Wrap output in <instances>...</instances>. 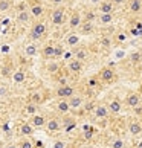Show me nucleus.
Here are the masks:
<instances>
[{
  "label": "nucleus",
  "mask_w": 142,
  "mask_h": 148,
  "mask_svg": "<svg viewBox=\"0 0 142 148\" xmlns=\"http://www.w3.org/2000/svg\"><path fill=\"white\" fill-rule=\"evenodd\" d=\"M96 76L99 78L101 84H106V86H110V84L118 81V73L112 66H104V67H101L99 72L96 73Z\"/></svg>",
  "instance_id": "obj_1"
},
{
  "label": "nucleus",
  "mask_w": 142,
  "mask_h": 148,
  "mask_svg": "<svg viewBox=\"0 0 142 148\" xmlns=\"http://www.w3.org/2000/svg\"><path fill=\"white\" fill-rule=\"evenodd\" d=\"M47 34V25L45 21H35V23H32V28L29 31V38L34 41H38L41 40L43 37Z\"/></svg>",
  "instance_id": "obj_2"
},
{
  "label": "nucleus",
  "mask_w": 142,
  "mask_h": 148,
  "mask_svg": "<svg viewBox=\"0 0 142 148\" xmlns=\"http://www.w3.org/2000/svg\"><path fill=\"white\" fill-rule=\"evenodd\" d=\"M124 106L127 107V108H130V110H133V108H136L138 106H141L142 104V96L139 95L138 92H127V95H125V98H124Z\"/></svg>",
  "instance_id": "obj_3"
},
{
  "label": "nucleus",
  "mask_w": 142,
  "mask_h": 148,
  "mask_svg": "<svg viewBox=\"0 0 142 148\" xmlns=\"http://www.w3.org/2000/svg\"><path fill=\"white\" fill-rule=\"evenodd\" d=\"M106 104H107L108 110H110V114H113V116H118L124 108V101L119 96H110Z\"/></svg>",
  "instance_id": "obj_4"
},
{
  "label": "nucleus",
  "mask_w": 142,
  "mask_h": 148,
  "mask_svg": "<svg viewBox=\"0 0 142 148\" xmlns=\"http://www.w3.org/2000/svg\"><path fill=\"white\" fill-rule=\"evenodd\" d=\"M51 23L54 26H63L66 23V9L63 6H57L51 12Z\"/></svg>",
  "instance_id": "obj_5"
},
{
  "label": "nucleus",
  "mask_w": 142,
  "mask_h": 148,
  "mask_svg": "<svg viewBox=\"0 0 142 148\" xmlns=\"http://www.w3.org/2000/svg\"><path fill=\"white\" fill-rule=\"evenodd\" d=\"M46 131L49 134H57L60 131H63V125H61V118L60 116H51L47 118L46 122Z\"/></svg>",
  "instance_id": "obj_6"
},
{
  "label": "nucleus",
  "mask_w": 142,
  "mask_h": 148,
  "mask_svg": "<svg viewBox=\"0 0 142 148\" xmlns=\"http://www.w3.org/2000/svg\"><path fill=\"white\" fill-rule=\"evenodd\" d=\"M76 93V89L72 84H66V86H57L55 89V96L58 99H69L70 96H73Z\"/></svg>",
  "instance_id": "obj_7"
},
{
  "label": "nucleus",
  "mask_w": 142,
  "mask_h": 148,
  "mask_svg": "<svg viewBox=\"0 0 142 148\" xmlns=\"http://www.w3.org/2000/svg\"><path fill=\"white\" fill-rule=\"evenodd\" d=\"M93 118L96 121H106L110 118V110H108L107 104L106 102H98L95 106V110H93Z\"/></svg>",
  "instance_id": "obj_8"
},
{
  "label": "nucleus",
  "mask_w": 142,
  "mask_h": 148,
  "mask_svg": "<svg viewBox=\"0 0 142 148\" xmlns=\"http://www.w3.org/2000/svg\"><path fill=\"white\" fill-rule=\"evenodd\" d=\"M81 23H83V12H81V11H72L69 15V29L70 31H78Z\"/></svg>",
  "instance_id": "obj_9"
},
{
  "label": "nucleus",
  "mask_w": 142,
  "mask_h": 148,
  "mask_svg": "<svg viewBox=\"0 0 142 148\" xmlns=\"http://www.w3.org/2000/svg\"><path fill=\"white\" fill-rule=\"evenodd\" d=\"M61 125H63V131L64 133H72V131L78 127V122L72 114H66L61 116Z\"/></svg>",
  "instance_id": "obj_10"
},
{
  "label": "nucleus",
  "mask_w": 142,
  "mask_h": 148,
  "mask_svg": "<svg viewBox=\"0 0 142 148\" xmlns=\"http://www.w3.org/2000/svg\"><path fill=\"white\" fill-rule=\"evenodd\" d=\"M64 45H66L67 47H72V49L81 46V35L76 31L69 32V34L64 37Z\"/></svg>",
  "instance_id": "obj_11"
},
{
  "label": "nucleus",
  "mask_w": 142,
  "mask_h": 148,
  "mask_svg": "<svg viewBox=\"0 0 142 148\" xmlns=\"http://www.w3.org/2000/svg\"><path fill=\"white\" fill-rule=\"evenodd\" d=\"M67 101H69V106H70L72 110H80V108L84 107L86 98H84V95H81V93H75V95L70 96Z\"/></svg>",
  "instance_id": "obj_12"
},
{
  "label": "nucleus",
  "mask_w": 142,
  "mask_h": 148,
  "mask_svg": "<svg viewBox=\"0 0 142 148\" xmlns=\"http://www.w3.org/2000/svg\"><path fill=\"white\" fill-rule=\"evenodd\" d=\"M127 133L130 136H134V138L142 134V122L138 119H130L127 124Z\"/></svg>",
  "instance_id": "obj_13"
},
{
  "label": "nucleus",
  "mask_w": 142,
  "mask_h": 148,
  "mask_svg": "<svg viewBox=\"0 0 142 148\" xmlns=\"http://www.w3.org/2000/svg\"><path fill=\"white\" fill-rule=\"evenodd\" d=\"M66 67H67V70L70 73L78 75V73H81L84 70V63L80 61V60H76V58H72V60H69V61L66 63Z\"/></svg>",
  "instance_id": "obj_14"
},
{
  "label": "nucleus",
  "mask_w": 142,
  "mask_h": 148,
  "mask_svg": "<svg viewBox=\"0 0 142 148\" xmlns=\"http://www.w3.org/2000/svg\"><path fill=\"white\" fill-rule=\"evenodd\" d=\"M46 122H47V118L45 116V114H41V113L34 114V116H31V119H29V124H31L35 130L45 128V127H46Z\"/></svg>",
  "instance_id": "obj_15"
},
{
  "label": "nucleus",
  "mask_w": 142,
  "mask_h": 148,
  "mask_svg": "<svg viewBox=\"0 0 142 148\" xmlns=\"http://www.w3.org/2000/svg\"><path fill=\"white\" fill-rule=\"evenodd\" d=\"M116 5H113L112 2H108V0H102V2L96 6V12L98 14H115V11H116Z\"/></svg>",
  "instance_id": "obj_16"
},
{
  "label": "nucleus",
  "mask_w": 142,
  "mask_h": 148,
  "mask_svg": "<svg viewBox=\"0 0 142 148\" xmlns=\"http://www.w3.org/2000/svg\"><path fill=\"white\" fill-rule=\"evenodd\" d=\"M55 110L60 116H66V114H70V106H69V101L67 99H58L55 102Z\"/></svg>",
  "instance_id": "obj_17"
},
{
  "label": "nucleus",
  "mask_w": 142,
  "mask_h": 148,
  "mask_svg": "<svg viewBox=\"0 0 142 148\" xmlns=\"http://www.w3.org/2000/svg\"><path fill=\"white\" fill-rule=\"evenodd\" d=\"M72 52H73V58L80 60V61H83V63L90 57V51H89V49H87L86 46H83V45L78 46V47H75Z\"/></svg>",
  "instance_id": "obj_18"
},
{
  "label": "nucleus",
  "mask_w": 142,
  "mask_h": 148,
  "mask_svg": "<svg viewBox=\"0 0 142 148\" xmlns=\"http://www.w3.org/2000/svg\"><path fill=\"white\" fill-rule=\"evenodd\" d=\"M95 32V21H86L83 20V23H81L80 29H78V34L83 37V35H90Z\"/></svg>",
  "instance_id": "obj_19"
},
{
  "label": "nucleus",
  "mask_w": 142,
  "mask_h": 148,
  "mask_svg": "<svg viewBox=\"0 0 142 148\" xmlns=\"http://www.w3.org/2000/svg\"><path fill=\"white\" fill-rule=\"evenodd\" d=\"M34 133H35V128L29 122H20L19 124V134L20 136L29 138V136H34Z\"/></svg>",
  "instance_id": "obj_20"
},
{
  "label": "nucleus",
  "mask_w": 142,
  "mask_h": 148,
  "mask_svg": "<svg viewBox=\"0 0 142 148\" xmlns=\"http://www.w3.org/2000/svg\"><path fill=\"white\" fill-rule=\"evenodd\" d=\"M29 12L32 17H35V18H40L43 14H45V6L40 3V2H32L29 5Z\"/></svg>",
  "instance_id": "obj_21"
},
{
  "label": "nucleus",
  "mask_w": 142,
  "mask_h": 148,
  "mask_svg": "<svg viewBox=\"0 0 142 148\" xmlns=\"http://www.w3.org/2000/svg\"><path fill=\"white\" fill-rule=\"evenodd\" d=\"M41 57L46 58V60H54L55 58V45H52V43H47V45H45L41 47Z\"/></svg>",
  "instance_id": "obj_22"
},
{
  "label": "nucleus",
  "mask_w": 142,
  "mask_h": 148,
  "mask_svg": "<svg viewBox=\"0 0 142 148\" xmlns=\"http://www.w3.org/2000/svg\"><path fill=\"white\" fill-rule=\"evenodd\" d=\"M127 11L130 14H141L142 12V0H128Z\"/></svg>",
  "instance_id": "obj_23"
},
{
  "label": "nucleus",
  "mask_w": 142,
  "mask_h": 148,
  "mask_svg": "<svg viewBox=\"0 0 142 148\" xmlns=\"http://www.w3.org/2000/svg\"><path fill=\"white\" fill-rule=\"evenodd\" d=\"M115 21V14H98L96 23L99 26H110Z\"/></svg>",
  "instance_id": "obj_24"
},
{
  "label": "nucleus",
  "mask_w": 142,
  "mask_h": 148,
  "mask_svg": "<svg viewBox=\"0 0 142 148\" xmlns=\"http://www.w3.org/2000/svg\"><path fill=\"white\" fill-rule=\"evenodd\" d=\"M26 72L23 69H17V70H14V73H12V76H11V79H12V83L14 84H23L25 81H26Z\"/></svg>",
  "instance_id": "obj_25"
},
{
  "label": "nucleus",
  "mask_w": 142,
  "mask_h": 148,
  "mask_svg": "<svg viewBox=\"0 0 142 148\" xmlns=\"http://www.w3.org/2000/svg\"><path fill=\"white\" fill-rule=\"evenodd\" d=\"M28 102H32L35 104V106H41L43 102H45V95H43L41 92H32L31 95L28 96Z\"/></svg>",
  "instance_id": "obj_26"
},
{
  "label": "nucleus",
  "mask_w": 142,
  "mask_h": 148,
  "mask_svg": "<svg viewBox=\"0 0 142 148\" xmlns=\"http://www.w3.org/2000/svg\"><path fill=\"white\" fill-rule=\"evenodd\" d=\"M23 52H25V55H26V57H29V58H34V57H37V55H38V52H40V49L37 47V45H35V43H28V45L25 46Z\"/></svg>",
  "instance_id": "obj_27"
},
{
  "label": "nucleus",
  "mask_w": 142,
  "mask_h": 148,
  "mask_svg": "<svg viewBox=\"0 0 142 148\" xmlns=\"http://www.w3.org/2000/svg\"><path fill=\"white\" fill-rule=\"evenodd\" d=\"M60 70H61V64H60L58 61H49L46 64V72L49 75H54V76H57L60 73Z\"/></svg>",
  "instance_id": "obj_28"
},
{
  "label": "nucleus",
  "mask_w": 142,
  "mask_h": 148,
  "mask_svg": "<svg viewBox=\"0 0 142 148\" xmlns=\"http://www.w3.org/2000/svg\"><path fill=\"white\" fill-rule=\"evenodd\" d=\"M32 18V15L29 12V9H25V11H19L17 15H15V20L19 21V23L21 25H26V23H29V20Z\"/></svg>",
  "instance_id": "obj_29"
},
{
  "label": "nucleus",
  "mask_w": 142,
  "mask_h": 148,
  "mask_svg": "<svg viewBox=\"0 0 142 148\" xmlns=\"http://www.w3.org/2000/svg\"><path fill=\"white\" fill-rule=\"evenodd\" d=\"M127 57L130 60V64H133V66H139L142 63V53H141V51H132L130 53H127Z\"/></svg>",
  "instance_id": "obj_30"
},
{
  "label": "nucleus",
  "mask_w": 142,
  "mask_h": 148,
  "mask_svg": "<svg viewBox=\"0 0 142 148\" xmlns=\"http://www.w3.org/2000/svg\"><path fill=\"white\" fill-rule=\"evenodd\" d=\"M38 113V106H35V104L32 102H26L25 107H23V114H26V116H34V114Z\"/></svg>",
  "instance_id": "obj_31"
},
{
  "label": "nucleus",
  "mask_w": 142,
  "mask_h": 148,
  "mask_svg": "<svg viewBox=\"0 0 142 148\" xmlns=\"http://www.w3.org/2000/svg\"><path fill=\"white\" fill-rule=\"evenodd\" d=\"M108 147L110 148H125V140L122 138H119V136H115V138H112V140L108 142Z\"/></svg>",
  "instance_id": "obj_32"
},
{
  "label": "nucleus",
  "mask_w": 142,
  "mask_h": 148,
  "mask_svg": "<svg viewBox=\"0 0 142 148\" xmlns=\"http://www.w3.org/2000/svg\"><path fill=\"white\" fill-rule=\"evenodd\" d=\"M96 18H98V12L95 9H87L83 12V20L86 21H96Z\"/></svg>",
  "instance_id": "obj_33"
},
{
  "label": "nucleus",
  "mask_w": 142,
  "mask_h": 148,
  "mask_svg": "<svg viewBox=\"0 0 142 148\" xmlns=\"http://www.w3.org/2000/svg\"><path fill=\"white\" fill-rule=\"evenodd\" d=\"M12 73H14V70L9 64H3L2 67H0V76H3V78H11Z\"/></svg>",
  "instance_id": "obj_34"
},
{
  "label": "nucleus",
  "mask_w": 142,
  "mask_h": 148,
  "mask_svg": "<svg viewBox=\"0 0 142 148\" xmlns=\"http://www.w3.org/2000/svg\"><path fill=\"white\" fill-rule=\"evenodd\" d=\"M87 86L90 87V89H99V86H101V81L99 78L95 75V76H90L89 79H87Z\"/></svg>",
  "instance_id": "obj_35"
},
{
  "label": "nucleus",
  "mask_w": 142,
  "mask_h": 148,
  "mask_svg": "<svg viewBox=\"0 0 142 148\" xmlns=\"http://www.w3.org/2000/svg\"><path fill=\"white\" fill-rule=\"evenodd\" d=\"M11 8H12L11 0H0V12H8Z\"/></svg>",
  "instance_id": "obj_36"
},
{
  "label": "nucleus",
  "mask_w": 142,
  "mask_h": 148,
  "mask_svg": "<svg viewBox=\"0 0 142 148\" xmlns=\"http://www.w3.org/2000/svg\"><path fill=\"white\" fill-rule=\"evenodd\" d=\"M19 148H35L34 147V142L28 138H23L20 142H19Z\"/></svg>",
  "instance_id": "obj_37"
},
{
  "label": "nucleus",
  "mask_w": 142,
  "mask_h": 148,
  "mask_svg": "<svg viewBox=\"0 0 142 148\" xmlns=\"http://www.w3.org/2000/svg\"><path fill=\"white\" fill-rule=\"evenodd\" d=\"M52 148H67V142L64 139H55L52 144Z\"/></svg>",
  "instance_id": "obj_38"
},
{
  "label": "nucleus",
  "mask_w": 142,
  "mask_h": 148,
  "mask_svg": "<svg viewBox=\"0 0 142 148\" xmlns=\"http://www.w3.org/2000/svg\"><path fill=\"white\" fill-rule=\"evenodd\" d=\"M9 96V87L5 86V84H0V99Z\"/></svg>",
  "instance_id": "obj_39"
},
{
  "label": "nucleus",
  "mask_w": 142,
  "mask_h": 148,
  "mask_svg": "<svg viewBox=\"0 0 142 148\" xmlns=\"http://www.w3.org/2000/svg\"><path fill=\"white\" fill-rule=\"evenodd\" d=\"M64 46L63 45H55V58H61L64 57Z\"/></svg>",
  "instance_id": "obj_40"
},
{
  "label": "nucleus",
  "mask_w": 142,
  "mask_h": 148,
  "mask_svg": "<svg viewBox=\"0 0 142 148\" xmlns=\"http://www.w3.org/2000/svg\"><path fill=\"white\" fill-rule=\"evenodd\" d=\"M84 110L87 112V113H93V110H95V106H93V102L92 101H86V104H84Z\"/></svg>",
  "instance_id": "obj_41"
},
{
  "label": "nucleus",
  "mask_w": 142,
  "mask_h": 148,
  "mask_svg": "<svg viewBox=\"0 0 142 148\" xmlns=\"http://www.w3.org/2000/svg\"><path fill=\"white\" fill-rule=\"evenodd\" d=\"M83 136H84V139H86V140H90V139H92V138H93V136H95V128L92 127L90 130L84 131V133H83Z\"/></svg>",
  "instance_id": "obj_42"
},
{
  "label": "nucleus",
  "mask_w": 142,
  "mask_h": 148,
  "mask_svg": "<svg viewBox=\"0 0 142 148\" xmlns=\"http://www.w3.org/2000/svg\"><path fill=\"white\" fill-rule=\"evenodd\" d=\"M116 40L119 43H124V41H127V34H124V32H119V34L116 35Z\"/></svg>",
  "instance_id": "obj_43"
},
{
  "label": "nucleus",
  "mask_w": 142,
  "mask_h": 148,
  "mask_svg": "<svg viewBox=\"0 0 142 148\" xmlns=\"http://www.w3.org/2000/svg\"><path fill=\"white\" fill-rule=\"evenodd\" d=\"M108 2H112L113 5H116V6H122V5H127L128 0H108Z\"/></svg>",
  "instance_id": "obj_44"
},
{
  "label": "nucleus",
  "mask_w": 142,
  "mask_h": 148,
  "mask_svg": "<svg viewBox=\"0 0 142 148\" xmlns=\"http://www.w3.org/2000/svg\"><path fill=\"white\" fill-rule=\"evenodd\" d=\"M133 112H134L136 116H142V104H141V106H138L136 108H133Z\"/></svg>",
  "instance_id": "obj_45"
},
{
  "label": "nucleus",
  "mask_w": 142,
  "mask_h": 148,
  "mask_svg": "<svg viewBox=\"0 0 142 148\" xmlns=\"http://www.w3.org/2000/svg\"><path fill=\"white\" fill-rule=\"evenodd\" d=\"M9 51H11V47L8 45H3L2 47H0V52L2 53H9Z\"/></svg>",
  "instance_id": "obj_46"
},
{
  "label": "nucleus",
  "mask_w": 142,
  "mask_h": 148,
  "mask_svg": "<svg viewBox=\"0 0 142 148\" xmlns=\"http://www.w3.org/2000/svg\"><path fill=\"white\" fill-rule=\"evenodd\" d=\"M101 2H102V0H87V3H90L92 6H98Z\"/></svg>",
  "instance_id": "obj_47"
},
{
  "label": "nucleus",
  "mask_w": 142,
  "mask_h": 148,
  "mask_svg": "<svg viewBox=\"0 0 142 148\" xmlns=\"http://www.w3.org/2000/svg\"><path fill=\"white\" fill-rule=\"evenodd\" d=\"M101 43H102V46H110V38H102L101 40Z\"/></svg>",
  "instance_id": "obj_48"
},
{
  "label": "nucleus",
  "mask_w": 142,
  "mask_h": 148,
  "mask_svg": "<svg viewBox=\"0 0 142 148\" xmlns=\"http://www.w3.org/2000/svg\"><path fill=\"white\" fill-rule=\"evenodd\" d=\"M2 130L6 133V131H9V124L8 122H5V124H2Z\"/></svg>",
  "instance_id": "obj_49"
},
{
  "label": "nucleus",
  "mask_w": 142,
  "mask_h": 148,
  "mask_svg": "<svg viewBox=\"0 0 142 148\" xmlns=\"http://www.w3.org/2000/svg\"><path fill=\"white\" fill-rule=\"evenodd\" d=\"M122 57H125V52L124 51H118L116 52V58L119 60V58H122Z\"/></svg>",
  "instance_id": "obj_50"
},
{
  "label": "nucleus",
  "mask_w": 142,
  "mask_h": 148,
  "mask_svg": "<svg viewBox=\"0 0 142 148\" xmlns=\"http://www.w3.org/2000/svg\"><path fill=\"white\" fill-rule=\"evenodd\" d=\"M5 148H19V144H14V142H11V144H6Z\"/></svg>",
  "instance_id": "obj_51"
},
{
  "label": "nucleus",
  "mask_w": 142,
  "mask_h": 148,
  "mask_svg": "<svg viewBox=\"0 0 142 148\" xmlns=\"http://www.w3.org/2000/svg\"><path fill=\"white\" fill-rule=\"evenodd\" d=\"M49 2L54 3V5H57V6H60V5H61V3L64 2V0H49Z\"/></svg>",
  "instance_id": "obj_52"
},
{
  "label": "nucleus",
  "mask_w": 142,
  "mask_h": 148,
  "mask_svg": "<svg viewBox=\"0 0 142 148\" xmlns=\"http://www.w3.org/2000/svg\"><path fill=\"white\" fill-rule=\"evenodd\" d=\"M5 147H6V145H5V142L0 140V148H5Z\"/></svg>",
  "instance_id": "obj_53"
},
{
  "label": "nucleus",
  "mask_w": 142,
  "mask_h": 148,
  "mask_svg": "<svg viewBox=\"0 0 142 148\" xmlns=\"http://www.w3.org/2000/svg\"><path fill=\"white\" fill-rule=\"evenodd\" d=\"M84 148H95L93 145H87V147H84Z\"/></svg>",
  "instance_id": "obj_54"
},
{
  "label": "nucleus",
  "mask_w": 142,
  "mask_h": 148,
  "mask_svg": "<svg viewBox=\"0 0 142 148\" xmlns=\"http://www.w3.org/2000/svg\"><path fill=\"white\" fill-rule=\"evenodd\" d=\"M0 66H2V55H0Z\"/></svg>",
  "instance_id": "obj_55"
},
{
  "label": "nucleus",
  "mask_w": 142,
  "mask_h": 148,
  "mask_svg": "<svg viewBox=\"0 0 142 148\" xmlns=\"http://www.w3.org/2000/svg\"><path fill=\"white\" fill-rule=\"evenodd\" d=\"M0 41H2V32H0Z\"/></svg>",
  "instance_id": "obj_56"
},
{
  "label": "nucleus",
  "mask_w": 142,
  "mask_h": 148,
  "mask_svg": "<svg viewBox=\"0 0 142 148\" xmlns=\"http://www.w3.org/2000/svg\"><path fill=\"white\" fill-rule=\"evenodd\" d=\"M141 53H142V49H141Z\"/></svg>",
  "instance_id": "obj_57"
}]
</instances>
